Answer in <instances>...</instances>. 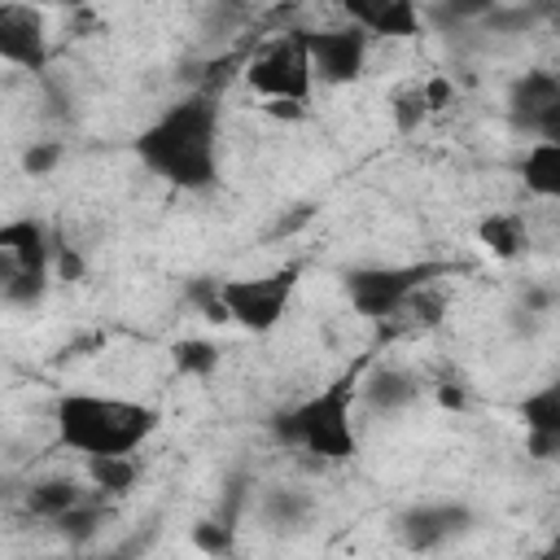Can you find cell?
Returning <instances> with one entry per match:
<instances>
[{"label":"cell","instance_id":"6da1fadb","mask_svg":"<svg viewBox=\"0 0 560 560\" xmlns=\"http://www.w3.org/2000/svg\"><path fill=\"white\" fill-rule=\"evenodd\" d=\"M136 158L153 179L179 192L210 188L219 175V101L192 92L166 105L149 127H140Z\"/></svg>","mask_w":560,"mask_h":560},{"label":"cell","instance_id":"7a4b0ae2","mask_svg":"<svg viewBox=\"0 0 560 560\" xmlns=\"http://www.w3.org/2000/svg\"><path fill=\"white\" fill-rule=\"evenodd\" d=\"M52 424L61 446H70L83 459H105V455H136L158 433L162 416L140 398L66 389L52 402Z\"/></svg>","mask_w":560,"mask_h":560},{"label":"cell","instance_id":"3957f363","mask_svg":"<svg viewBox=\"0 0 560 560\" xmlns=\"http://www.w3.org/2000/svg\"><path fill=\"white\" fill-rule=\"evenodd\" d=\"M363 363L337 372L324 389L306 394L302 402H293L289 411L276 416V438L298 451L311 455L319 464H346L359 455V402H363Z\"/></svg>","mask_w":560,"mask_h":560},{"label":"cell","instance_id":"277c9868","mask_svg":"<svg viewBox=\"0 0 560 560\" xmlns=\"http://www.w3.org/2000/svg\"><path fill=\"white\" fill-rule=\"evenodd\" d=\"M241 74H245V88L254 96H262L267 105H298V109H306L311 92H315V66H311L306 35L302 31L267 35L249 52Z\"/></svg>","mask_w":560,"mask_h":560},{"label":"cell","instance_id":"5b68a950","mask_svg":"<svg viewBox=\"0 0 560 560\" xmlns=\"http://www.w3.org/2000/svg\"><path fill=\"white\" fill-rule=\"evenodd\" d=\"M52 236L35 214L9 219L0 228V293L4 306H35L52 276Z\"/></svg>","mask_w":560,"mask_h":560},{"label":"cell","instance_id":"8992f818","mask_svg":"<svg viewBox=\"0 0 560 560\" xmlns=\"http://www.w3.org/2000/svg\"><path fill=\"white\" fill-rule=\"evenodd\" d=\"M214 284H219L228 324H236L254 337H267L284 324V315L298 298V284H302V267H271L258 276H228Z\"/></svg>","mask_w":560,"mask_h":560},{"label":"cell","instance_id":"52a82bcc","mask_svg":"<svg viewBox=\"0 0 560 560\" xmlns=\"http://www.w3.org/2000/svg\"><path fill=\"white\" fill-rule=\"evenodd\" d=\"M438 262H394V267H354L346 276V298L363 319H398V311L442 276Z\"/></svg>","mask_w":560,"mask_h":560},{"label":"cell","instance_id":"ba28073f","mask_svg":"<svg viewBox=\"0 0 560 560\" xmlns=\"http://www.w3.org/2000/svg\"><path fill=\"white\" fill-rule=\"evenodd\" d=\"M306 48H311V66H315V83H354L368 70V48L372 35L359 31L354 22L346 26H319V31H302Z\"/></svg>","mask_w":560,"mask_h":560},{"label":"cell","instance_id":"9c48e42d","mask_svg":"<svg viewBox=\"0 0 560 560\" xmlns=\"http://www.w3.org/2000/svg\"><path fill=\"white\" fill-rule=\"evenodd\" d=\"M0 61L18 70H44L48 66V31L44 13L31 4H0Z\"/></svg>","mask_w":560,"mask_h":560},{"label":"cell","instance_id":"30bf717a","mask_svg":"<svg viewBox=\"0 0 560 560\" xmlns=\"http://www.w3.org/2000/svg\"><path fill=\"white\" fill-rule=\"evenodd\" d=\"M516 416H521V429H525V455L538 459V464L560 459V376L529 389L516 402Z\"/></svg>","mask_w":560,"mask_h":560},{"label":"cell","instance_id":"8fae6325","mask_svg":"<svg viewBox=\"0 0 560 560\" xmlns=\"http://www.w3.org/2000/svg\"><path fill=\"white\" fill-rule=\"evenodd\" d=\"M464 521H468V512L455 503H420L398 521V534L411 551H438L455 534H464Z\"/></svg>","mask_w":560,"mask_h":560},{"label":"cell","instance_id":"7c38bea8","mask_svg":"<svg viewBox=\"0 0 560 560\" xmlns=\"http://www.w3.org/2000/svg\"><path fill=\"white\" fill-rule=\"evenodd\" d=\"M521 184L529 197L560 206V144L556 140H529V149L521 153Z\"/></svg>","mask_w":560,"mask_h":560},{"label":"cell","instance_id":"4fadbf2b","mask_svg":"<svg viewBox=\"0 0 560 560\" xmlns=\"http://www.w3.org/2000/svg\"><path fill=\"white\" fill-rule=\"evenodd\" d=\"M346 22L368 35H420V9L407 0L389 4H346Z\"/></svg>","mask_w":560,"mask_h":560},{"label":"cell","instance_id":"5bb4252c","mask_svg":"<svg viewBox=\"0 0 560 560\" xmlns=\"http://www.w3.org/2000/svg\"><path fill=\"white\" fill-rule=\"evenodd\" d=\"M92 494L74 481V477H48V481H35L31 490H26V508L39 516V521H52V525H61L70 512H79L83 503H88Z\"/></svg>","mask_w":560,"mask_h":560},{"label":"cell","instance_id":"9a60e30c","mask_svg":"<svg viewBox=\"0 0 560 560\" xmlns=\"http://www.w3.org/2000/svg\"><path fill=\"white\" fill-rule=\"evenodd\" d=\"M477 241L499 258V262H512L529 249V228L516 210H490L481 223H477Z\"/></svg>","mask_w":560,"mask_h":560},{"label":"cell","instance_id":"2e32d148","mask_svg":"<svg viewBox=\"0 0 560 560\" xmlns=\"http://www.w3.org/2000/svg\"><path fill=\"white\" fill-rule=\"evenodd\" d=\"M420 394V381L407 372V368H381L372 376H363V407L372 411H394V407H407L411 398Z\"/></svg>","mask_w":560,"mask_h":560},{"label":"cell","instance_id":"e0dca14e","mask_svg":"<svg viewBox=\"0 0 560 560\" xmlns=\"http://www.w3.org/2000/svg\"><path fill=\"white\" fill-rule=\"evenodd\" d=\"M429 118H433V109H429V96H424V79L402 83V88L389 92V122H394L398 136H416Z\"/></svg>","mask_w":560,"mask_h":560},{"label":"cell","instance_id":"ac0fdd59","mask_svg":"<svg viewBox=\"0 0 560 560\" xmlns=\"http://www.w3.org/2000/svg\"><path fill=\"white\" fill-rule=\"evenodd\" d=\"M83 468H88V481H92V490H101V494H127V490L136 486V477H140V464H136V455H105V459H83Z\"/></svg>","mask_w":560,"mask_h":560},{"label":"cell","instance_id":"d6986e66","mask_svg":"<svg viewBox=\"0 0 560 560\" xmlns=\"http://www.w3.org/2000/svg\"><path fill=\"white\" fill-rule=\"evenodd\" d=\"M171 359H175V368L184 372V376H210L214 368H219V346H210V341H179L175 350H171Z\"/></svg>","mask_w":560,"mask_h":560},{"label":"cell","instance_id":"ffe728a7","mask_svg":"<svg viewBox=\"0 0 560 560\" xmlns=\"http://www.w3.org/2000/svg\"><path fill=\"white\" fill-rule=\"evenodd\" d=\"M192 542H197L206 556H228V551H232V529L219 525V521H206V525L192 529Z\"/></svg>","mask_w":560,"mask_h":560},{"label":"cell","instance_id":"44dd1931","mask_svg":"<svg viewBox=\"0 0 560 560\" xmlns=\"http://www.w3.org/2000/svg\"><path fill=\"white\" fill-rule=\"evenodd\" d=\"M529 136H534V140H556V144H560V96H556L551 105L538 109V118L529 122Z\"/></svg>","mask_w":560,"mask_h":560},{"label":"cell","instance_id":"7402d4cb","mask_svg":"<svg viewBox=\"0 0 560 560\" xmlns=\"http://www.w3.org/2000/svg\"><path fill=\"white\" fill-rule=\"evenodd\" d=\"M52 158H57V149H39V153L31 149V153H26V171H44Z\"/></svg>","mask_w":560,"mask_h":560},{"label":"cell","instance_id":"603a6c76","mask_svg":"<svg viewBox=\"0 0 560 560\" xmlns=\"http://www.w3.org/2000/svg\"><path fill=\"white\" fill-rule=\"evenodd\" d=\"M438 398H442V407H464V389L459 385L455 389L451 385H438Z\"/></svg>","mask_w":560,"mask_h":560},{"label":"cell","instance_id":"cb8c5ba5","mask_svg":"<svg viewBox=\"0 0 560 560\" xmlns=\"http://www.w3.org/2000/svg\"><path fill=\"white\" fill-rule=\"evenodd\" d=\"M525 560H560V538H556L551 547H542V551H534V556H525Z\"/></svg>","mask_w":560,"mask_h":560},{"label":"cell","instance_id":"d4e9b609","mask_svg":"<svg viewBox=\"0 0 560 560\" xmlns=\"http://www.w3.org/2000/svg\"><path fill=\"white\" fill-rule=\"evenodd\" d=\"M92 560H122V556H92Z\"/></svg>","mask_w":560,"mask_h":560}]
</instances>
